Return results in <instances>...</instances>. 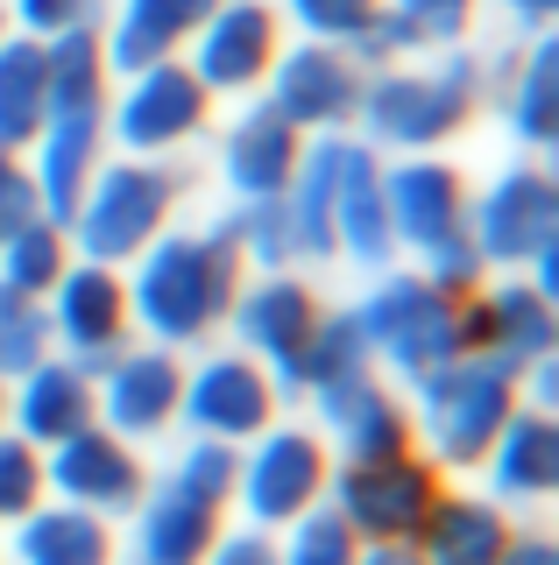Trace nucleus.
Instances as JSON below:
<instances>
[{"label":"nucleus","mask_w":559,"mask_h":565,"mask_svg":"<svg viewBox=\"0 0 559 565\" xmlns=\"http://www.w3.org/2000/svg\"><path fill=\"white\" fill-rule=\"evenodd\" d=\"M496 565H559V544H552L546 516H538V523H517V530H510V544H503V558H496Z\"/></svg>","instance_id":"f704fd0d"},{"label":"nucleus","mask_w":559,"mask_h":565,"mask_svg":"<svg viewBox=\"0 0 559 565\" xmlns=\"http://www.w3.org/2000/svg\"><path fill=\"white\" fill-rule=\"evenodd\" d=\"M43 353H57V347H50L43 297H29V290H14V282H0V382L29 375Z\"/></svg>","instance_id":"cd10ccee"},{"label":"nucleus","mask_w":559,"mask_h":565,"mask_svg":"<svg viewBox=\"0 0 559 565\" xmlns=\"http://www.w3.org/2000/svg\"><path fill=\"white\" fill-rule=\"evenodd\" d=\"M170 212H178V170L143 163V156H120V163H99L93 184L78 191L72 220H64V241H72L78 262L128 269V262L170 226Z\"/></svg>","instance_id":"39448f33"},{"label":"nucleus","mask_w":559,"mask_h":565,"mask_svg":"<svg viewBox=\"0 0 559 565\" xmlns=\"http://www.w3.org/2000/svg\"><path fill=\"white\" fill-rule=\"evenodd\" d=\"M43 318H50V347H57L64 361H78L85 375H99V367L135 340L120 269H99V262H78V255H72V269L43 290Z\"/></svg>","instance_id":"4468645a"},{"label":"nucleus","mask_w":559,"mask_h":565,"mask_svg":"<svg viewBox=\"0 0 559 565\" xmlns=\"http://www.w3.org/2000/svg\"><path fill=\"white\" fill-rule=\"evenodd\" d=\"M326 473H334L326 438L312 431L305 417H270L249 446H241L234 502L226 509H241V523H255V530H284V523H298L305 509L326 502Z\"/></svg>","instance_id":"423d86ee"},{"label":"nucleus","mask_w":559,"mask_h":565,"mask_svg":"<svg viewBox=\"0 0 559 565\" xmlns=\"http://www.w3.org/2000/svg\"><path fill=\"white\" fill-rule=\"evenodd\" d=\"M0 537H8L0 565H120V530L107 516H93V509L50 502V494Z\"/></svg>","instance_id":"4be33fe9"},{"label":"nucleus","mask_w":559,"mask_h":565,"mask_svg":"<svg viewBox=\"0 0 559 565\" xmlns=\"http://www.w3.org/2000/svg\"><path fill=\"white\" fill-rule=\"evenodd\" d=\"M241 276V247L226 226H205V234H156L143 255H135L128 276V326L143 332V347H170V353H199L213 347L226 305H234Z\"/></svg>","instance_id":"f257e3e1"},{"label":"nucleus","mask_w":559,"mask_h":565,"mask_svg":"<svg viewBox=\"0 0 559 565\" xmlns=\"http://www.w3.org/2000/svg\"><path fill=\"white\" fill-rule=\"evenodd\" d=\"M298 156H305L298 128H284L270 106H241V114L213 135V177H220V191L234 205L276 199V191L291 184V170H298Z\"/></svg>","instance_id":"6ab92c4d"},{"label":"nucleus","mask_w":559,"mask_h":565,"mask_svg":"<svg viewBox=\"0 0 559 565\" xmlns=\"http://www.w3.org/2000/svg\"><path fill=\"white\" fill-rule=\"evenodd\" d=\"M199 565H276V530H255V523H220L213 552Z\"/></svg>","instance_id":"473e14b6"},{"label":"nucleus","mask_w":559,"mask_h":565,"mask_svg":"<svg viewBox=\"0 0 559 565\" xmlns=\"http://www.w3.org/2000/svg\"><path fill=\"white\" fill-rule=\"evenodd\" d=\"M178 388H184V353L120 347L93 375V411L114 438H128V446H164V438L178 431Z\"/></svg>","instance_id":"2eb2a0df"},{"label":"nucleus","mask_w":559,"mask_h":565,"mask_svg":"<svg viewBox=\"0 0 559 565\" xmlns=\"http://www.w3.org/2000/svg\"><path fill=\"white\" fill-rule=\"evenodd\" d=\"M0 431H8V382H0Z\"/></svg>","instance_id":"4c0bfd02"},{"label":"nucleus","mask_w":559,"mask_h":565,"mask_svg":"<svg viewBox=\"0 0 559 565\" xmlns=\"http://www.w3.org/2000/svg\"><path fill=\"white\" fill-rule=\"evenodd\" d=\"M510 516H503L496 502H488L482 488H440V502H432V516L418 523L411 537V565H496L503 544H510Z\"/></svg>","instance_id":"5701e85b"},{"label":"nucleus","mask_w":559,"mask_h":565,"mask_svg":"<svg viewBox=\"0 0 559 565\" xmlns=\"http://www.w3.org/2000/svg\"><path fill=\"white\" fill-rule=\"evenodd\" d=\"M475 481H482V494L510 523H538V516H546V502L559 494V424H552V411L517 403L510 424L496 431V446L482 452Z\"/></svg>","instance_id":"f3484780"},{"label":"nucleus","mask_w":559,"mask_h":565,"mask_svg":"<svg viewBox=\"0 0 559 565\" xmlns=\"http://www.w3.org/2000/svg\"><path fill=\"white\" fill-rule=\"evenodd\" d=\"M29 220H43V205H36V184H29V170L14 163L8 149H0V241H8V234H22Z\"/></svg>","instance_id":"72a5a7b5"},{"label":"nucleus","mask_w":559,"mask_h":565,"mask_svg":"<svg viewBox=\"0 0 559 565\" xmlns=\"http://www.w3.org/2000/svg\"><path fill=\"white\" fill-rule=\"evenodd\" d=\"M355 565H411V544H361Z\"/></svg>","instance_id":"e433bc0d"},{"label":"nucleus","mask_w":559,"mask_h":565,"mask_svg":"<svg viewBox=\"0 0 559 565\" xmlns=\"http://www.w3.org/2000/svg\"><path fill=\"white\" fill-rule=\"evenodd\" d=\"M213 8L220 0H120L114 22H99V57H107L114 78H128L143 64H164L170 50H184L199 35V22Z\"/></svg>","instance_id":"b1692460"},{"label":"nucleus","mask_w":559,"mask_h":565,"mask_svg":"<svg viewBox=\"0 0 559 565\" xmlns=\"http://www.w3.org/2000/svg\"><path fill=\"white\" fill-rule=\"evenodd\" d=\"M361 326V347H369V367H382L397 388H411L418 375H432L440 361L467 353V326H461V297H446L440 282L425 276H397L382 269L361 305H347Z\"/></svg>","instance_id":"20e7f679"},{"label":"nucleus","mask_w":559,"mask_h":565,"mask_svg":"<svg viewBox=\"0 0 559 565\" xmlns=\"http://www.w3.org/2000/svg\"><path fill=\"white\" fill-rule=\"evenodd\" d=\"M291 403L276 396L270 367H255L241 347H199V361H184L178 388V424L220 446H249L270 417H284Z\"/></svg>","instance_id":"9d476101"},{"label":"nucleus","mask_w":559,"mask_h":565,"mask_svg":"<svg viewBox=\"0 0 559 565\" xmlns=\"http://www.w3.org/2000/svg\"><path fill=\"white\" fill-rule=\"evenodd\" d=\"M85 424H99V411H93V375H85L78 361H64V353H43L29 375L8 382V431L29 438L36 452L64 446V438L85 431Z\"/></svg>","instance_id":"412c9836"},{"label":"nucleus","mask_w":559,"mask_h":565,"mask_svg":"<svg viewBox=\"0 0 559 565\" xmlns=\"http://www.w3.org/2000/svg\"><path fill=\"white\" fill-rule=\"evenodd\" d=\"M36 502H43V452L29 438L0 431V530L22 523Z\"/></svg>","instance_id":"7c9ffc66"},{"label":"nucleus","mask_w":559,"mask_h":565,"mask_svg":"<svg viewBox=\"0 0 559 565\" xmlns=\"http://www.w3.org/2000/svg\"><path fill=\"white\" fill-rule=\"evenodd\" d=\"M205 114H213V93L191 78L184 64H143L128 71L120 99L107 106V135L120 141V156H143V163H164V156L191 149L205 135Z\"/></svg>","instance_id":"9b49d317"},{"label":"nucleus","mask_w":559,"mask_h":565,"mask_svg":"<svg viewBox=\"0 0 559 565\" xmlns=\"http://www.w3.org/2000/svg\"><path fill=\"white\" fill-rule=\"evenodd\" d=\"M319 290H312L305 276H291V269H255V276H241V290H234V305H226L220 326L234 332V347L249 353L255 367H270V382H276V396L284 403H298V353L312 340V326H319Z\"/></svg>","instance_id":"6e6552de"},{"label":"nucleus","mask_w":559,"mask_h":565,"mask_svg":"<svg viewBox=\"0 0 559 565\" xmlns=\"http://www.w3.org/2000/svg\"><path fill=\"white\" fill-rule=\"evenodd\" d=\"M517 375L488 353H453L432 375H418L404 388L411 411V452L425 459L440 481H467L482 467V452L496 446V431L517 411Z\"/></svg>","instance_id":"f03ea898"},{"label":"nucleus","mask_w":559,"mask_h":565,"mask_svg":"<svg viewBox=\"0 0 559 565\" xmlns=\"http://www.w3.org/2000/svg\"><path fill=\"white\" fill-rule=\"evenodd\" d=\"M305 424L326 438L334 467L347 459H390V452H411V411H404V388H397L382 367H347L334 382H312L305 388Z\"/></svg>","instance_id":"1a4fd4ad"},{"label":"nucleus","mask_w":559,"mask_h":565,"mask_svg":"<svg viewBox=\"0 0 559 565\" xmlns=\"http://www.w3.org/2000/svg\"><path fill=\"white\" fill-rule=\"evenodd\" d=\"M376 14H382V0H284V14H276V22H298L305 43H334V50L355 57V50L369 43Z\"/></svg>","instance_id":"c756f323"},{"label":"nucleus","mask_w":559,"mask_h":565,"mask_svg":"<svg viewBox=\"0 0 559 565\" xmlns=\"http://www.w3.org/2000/svg\"><path fill=\"white\" fill-rule=\"evenodd\" d=\"M482 22V0H382L361 57H411V50H461Z\"/></svg>","instance_id":"393cba45"},{"label":"nucleus","mask_w":559,"mask_h":565,"mask_svg":"<svg viewBox=\"0 0 559 565\" xmlns=\"http://www.w3.org/2000/svg\"><path fill=\"white\" fill-rule=\"evenodd\" d=\"M467 241H475L482 269H531L552 255V177L538 163H510L488 177L482 199H467Z\"/></svg>","instance_id":"ddd939ff"},{"label":"nucleus","mask_w":559,"mask_h":565,"mask_svg":"<svg viewBox=\"0 0 559 565\" xmlns=\"http://www.w3.org/2000/svg\"><path fill=\"white\" fill-rule=\"evenodd\" d=\"M276 50H284V22H276V0H220L213 14L191 35V78L213 99H249L270 78Z\"/></svg>","instance_id":"dca6fc26"},{"label":"nucleus","mask_w":559,"mask_h":565,"mask_svg":"<svg viewBox=\"0 0 559 565\" xmlns=\"http://www.w3.org/2000/svg\"><path fill=\"white\" fill-rule=\"evenodd\" d=\"M496 14H503V22H510L517 35H546L552 0H496Z\"/></svg>","instance_id":"c9c22d12"},{"label":"nucleus","mask_w":559,"mask_h":565,"mask_svg":"<svg viewBox=\"0 0 559 565\" xmlns=\"http://www.w3.org/2000/svg\"><path fill=\"white\" fill-rule=\"evenodd\" d=\"M262 85H270L262 106L298 135H319V128L340 135V120H355V106H361V64L347 57V50H334V43L276 50V64H270Z\"/></svg>","instance_id":"a211bd4d"},{"label":"nucleus","mask_w":559,"mask_h":565,"mask_svg":"<svg viewBox=\"0 0 559 565\" xmlns=\"http://www.w3.org/2000/svg\"><path fill=\"white\" fill-rule=\"evenodd\" d=\"M234 467H241V446H220V438H199V431H191L184 446H170V459L156 467V481L184 488L191 502L226 509V502H234Z\"/></svg>","instance_id":"a878e982"},{"label":"nucleus","mask_w":559,"mask_h":565,"mask_svg":"<svg viewBox=\"0 0 559 565\" xmlns=\"http://www.w3.org/2000/svg\"><path fill=\"white\" fill-rule=\"evenodd\" d=\"M220 516H226V509L191 502L184 488H170V481L149 473V494L120 516V523H128L120 558H128V565H199L205 552H213V537H220Z\"/></svg>","instance_id":"aec40b11"},{"label":"nucleus","mask_w":559,"mask_h":565,"mask_svg":"<svg viewBox=\"0 0 559 565\" xmlns=\"http://www.w3.org/2000/svg\"><path fill=\"white\" fill-rule=\"evenodd\" d=\"M355 558H361V537L326 502L276 530V565H355Z\"/></svg>","instance_id":"c85d7f7f"},{"label":"nucleus","mask_w":559,"mask_h":565,"mask_svg":"<svg viewBox=\"0 0 559 565\" xmlns=\"http://www.w3.org/2000/svg\"><path fill=\"white\" fill-rule=\"evenodd\" d=\"M64 269H72V241H64L57 220H29L22 234L0 241V282H14L29 297H43Z\"/></svg>","instance_id":"bb28decb"},{"label":"nucleus","mask_w":559,"mask_h":565,"mask_svg":"<svg viewBox=\"0 0 559 565\" xmlns=\"http://www.w3.org/2000/svg\"><path fill=\"white\" fill-rule=\"evenodd\" d=\"M149 473L156 467L143 459V446L114 438L107 424H85V431H72L64 446L43 452V494L50 502L93 509V516H107V523H120L149 494Z\"/></svg>","instance_id":"f8f14e48"},{"label":"nucleus","mask_w":559,"mask_h":565,"mask_svg":"<svg viewBox=\"0 0 559 565\" xmlns=\"http://www.w3.org/2000/svg\"><path fill=\"white\" fill-rule=\"evenodd\" d=\"M440 473L418 452H390V459H347L326 473V509L355 530L361 544H411L418 523L440 502Z\"/></svg>","instance_id":"0eeeda50"},{"label":"nucleus","mask_w":559,"mask_h":565,"mask_svg":"<svg viewBox=\"0 0 559 565\" xmlns=\"http://www.w3.org/2000/svg\"><path fill=\"white\" fill-rule=\"evenodd\" d=\"M488 99V71L461 50H440L432 64H390L376 78H361L355 120L369 128V149L397 156H425L446 135H461V120H475V106Z\"/></svg>","instance_id":"7ed1b4c3"},{"label":"nucleus","mask_w":559,"mask_h":565,"mask_svg":"<svg viewBox=\"0 0 559 565\" xmlns=\"http://www.w3.org/2000/svg\"><path fill=\"white\" fill-rule=\"evenodd\" d=\"M8 14L22 22V35L57 43V35H78V29L107 22V0H8Z\"/></svg>","instance_id":"2f4dec72"}]
</instances>
